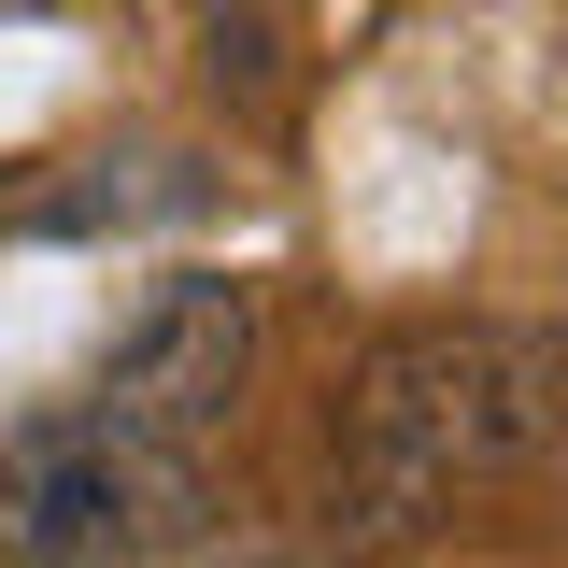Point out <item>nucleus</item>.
Wrapping results in <instances>:
<instances>
[{"instance_id":"20e7f679","label":"nucleus","mask_w":568,"mask_h":568,"mask_svg":"<svg viewBox=\"0 0 568 568\" xmlns=\"http://www.w3.org/2000/svg\"><path fill=\"white\" fill-rule=\"evenodd\" d=\"M213 85H271V29H213Z\"/></svg>"},{"instance_id":"f257e3e1","label":"nucleus","mask_w":568,"mask_h":568,"mask_svg":"<svg viewBox=\"0 0 568 568\" xmlns=\"http://www.w3.org/2000/svg\"><path fill=\"white\" fill-rule=\"evenodd\" d=\"M342 497L369 526H426L455 497H497L555 455V327L526 313H426L384 327L342 384Z\"/></svg>"},{"instance_id":"7ed1b4c3","label":"nucleus","mask_w":568,"mask_h":568,"mask_svg":"<svg viewBox=\"0 0 568 568\" xmlns=\"http://www.w3.org/2000/svg\"><path fill=\"white\" fill-rule=\"evenodd\" d=\"M242 384H256V284L242 271H156L114 313V342H100L71 413L114 426V440H156V455H200L242 413Z\"/></svg>"},{"instance_id":"f03ea898","label":"nucleus","mask_w":568,"mask_h":568,"mask_svg":"<svg viewBox=\"0 0 568 568\" xmlns=\"http://www.w3.org/2000/svg\"><path fill=\"white\" fill-rule=\"evenodd\" d=\"M200 526H213L200 455L114 440L85 413L0 426V568H142V555H185Z\"/></svg>"}]
</instances>
